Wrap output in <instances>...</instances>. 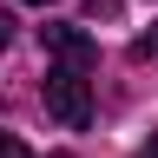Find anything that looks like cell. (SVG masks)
<instances>
[{"instance_id": "5b68a950", "label": "cell", "mask_w": 158, "mask_h": 158, "mask_svg": "<svg viewBox=\"0 0 158 158\" xmlns=\"http://www.w3.org/2000/svg\"><path fill=\"white\" fill-rule=\"evenodd\" d=\"M7 40H13V13L0 7V46H7Z\"/></svg>"}, {"instance_id": "7a4b0ae2", "label": "cell", "mask_w": 158, "mask_h": 158, "mask_svg": "<svg viewBox=\"0 0 158 158\" xmlns=\"http://www.w3.org/2000/svg\"><path fill=\"white\" fill-rule=\"evenodd\" d=\"M40 46H46L59 66H73V73H86L92 59H99V40L86 27H40Z\"/></svg>"}, {"instance_id": "52a82bcc", "label": "cell", "mask_w": 158, "mask_h": 158, "mask_svg": "<svg viewBox=\"0 0 158 158\" xmlns=\"http://www.w3.org/2000/svg\"><path fill=\"white\" fill-rule=\"evenodd\" d=\"M27 7H53V0H27Z\"/></svg>"}, {"instance_id": "ba28073f", "label": "cell", "mask_w": 158, "mask_h": 158, "mask_svg": "<svg viewBox=\"0 0 158 158\" xmlns=\"http://www.w3.org/2000/svg\"><path fill=\"white\" fill-rule=\"evenodd\" d=\"M53 158H73V152H53Z\"/></svg>"}, {"instance_id": "277c9868", "label": "cell", "mask_w": 158, "mask_h": 158, "mask_svg": "<svg viewBox=\"0 0 158 158\" xmlns=\"http://www.w3.org/2000/svg\"><path fill=\"white\" fill-rule=\"evenodd\" d=\"M0 158H33V152H27V145H20V138H13V132H0Z\"/></svg>"}, {"instance_id": "8992f818", "label": "cell", "mask_w": 158, "mask_h": 158, "mask_svg": "<svg viewBox=\"0 0 158 158\" xmlns=\"http://www.w3.org/2000/svg\"><path fill=\"white\" fill-rule=\"evenodd\" d=\"M138 158H158V132H152V145H145V152H138Z\"/></svg>"}, {"instance_id": "3957f363", "label": "cell", "mask_w": 158, "mask_h": 158, "mask_svg": "<svg viewBox=\"0 0 158 158\" xmlns=\"http://www.w3.org/2000/svg\"><path fill=\"white\" fill-rule=\"evenodd\" d=\"M86 20H118V0H86Z\"/></svg>"}, {"instance_id": "6da1fadb", "label": "cell", "mask_w": 158, "mask_h": 158, "mask_svg": "<svg viewBox=\"0 0 158 158\" xmlns=\"http://www.w3.org/2000/svg\"><path fill=\"white\" fill-rule=\"evenodd\" d=\"M40 92H46V112H53L66 132H86V125H92V79H86V73H73V66H53Z\"/></svg>"}]
</instances>
